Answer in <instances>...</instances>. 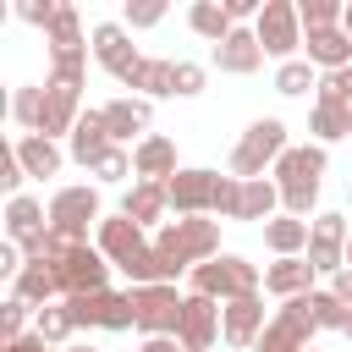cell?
<instances>
[{
    "instance_id": "1",
    "label": "cell",
    "mask_w": 352,
    "mask_h": 352,
    "mask_svg": "<svg viewBox=\"0 0 352 352\" xmlns=\"http://www.w3.org/2000/svg\"><path fill=\"white\" fill-rule=\"evenodd\" d=\"M214 253H220V226L204 220V214H192V220H170V226L154 236V258H160V275H165V280H176L182 270L192 275V270L209 264Z\"/></svg>"
},
{
    "instance_id": "2",
    "label": "cell",
    "mask_w": 352,
    "mask_h": 352,
    "mask_svg": "<svg viewBox=\"0 0 352 352\" xmlns=\"http://www.w3.org/2000/svg\"><path fill=\"white\" fill-rule=\"evenodd\" d=\"M99 253H104L116 270H126V275H132V286H170V280L160 275L154 242H148V236H143V226H138V220H126V214L99 220Z\"/></svg>"
},
{
    "instance_id": "3",
    "label": "cell",
    "mask_w": 352,
    "mask_h": 352,
    "mask_svg": "<svg viewBox=\"0 0 352 352\" xmlns=\"http://www.w3.org/2000/svg\"><path fill=\"white\" fill-rule=\"evenodd\" d=\"M319 176H324V143H302V148H286L275 160V187H280V204L286 214H308L314 198H319Z\"/></svg>"
},
{
    "instance_id": "4",
    "label": "cell",
    "mask_w": 352,
    "mask_h": 352,
    "mask_svg": "<svg viewBox=\"0 0 352 352\" xmlns=\"http://www.w3.org/2000/svg\"><path fill=\"white\" fill-rule=\"evenodd\" d=\"M38 258H44V264H55V275H60V297H88V292H110V286H104V275H110V258H104L99 248H88V242L66 248L60 236H50Z\"/></svg>"
},
{
    "instance_id": "5",
    "label": "cell",
    "mask_w": 352,
    "mask_h": 352,
    "mask_svg": "<svg viewBox=\"0 0 352 352\" xmlns=\"http://www.w3.org/2000/svg\"><path fill=\"white\" fill-rule=\"evenodd\" d=\"M192 292L198 297H214V302H236V297H253L258 292V264H248V258H236V253H214L209 264H198L192 275Z\"/></svg>"
},
{
    "instance_id": "6",
    "label": "cell",
    "mask_w": 352,
    "mask_h": 352,
    "mask_svg": "<svg viewBox=\"0 0 352 352\" xmlns=\"http://www.w3.org/2000/svg\"><path fill=\"white\" fill-rule=\"evenodd\" d=\"M286 148H292V143H286V121L264 116V121H253V126L242 132V143L231 148V176H236V182H258L264 165H275Z\"/></svg>"
},
{
    "instance_id": "7",
    "label": "cell",
    "mask_w": 352,
    "mask_h": 352,
    "mask_svg": "<svg viewBox=\"0 0 352 352\" xmlns=\"http://www.w3.org/2000/svg\"><path fill=\"white\" fill-rule=\"evenodd\" d=\"M280 204V187L275 182H236V176H220V192H214V214L226 220H275L270 209Z\"/></svg>"
},
{
    "instance_id": "8",
    "label": "cell",
    "mask_w": 352,
    "mask_h": 352,
    "mask_svg": "<svg viewBox=\"0 0 352 352\" xmlns=\"http://www.w3.org/2000/svg\"><path fill=\"white\" fill-rule=\"evenodd\" d=\"M99 220V192L94 187H60L50 198V236H60L66 248L88 242V226Z\"/></svg>"
},
{
    "instance_id": "9",
    "label": "cell",
    "mask_w": 352,
    "mask_h": 352,
    "mask_svg": "<svg viewBox=\"0 0 352 352\" xmlns=\"http://www.w3.org/2000/svg\"><path fill=\"white\" fill-rule=\"evenodd\" d=\"M72 324H99V330H138V308L132 292H88V297H66Z\"/></svg>"
},
{
    "instance_id": "10",
    "label": "cell",
    "mask_w": 352,
    "mask_h": 352,
    "mask_svg": "<svg viewBox=\"0 0 352 352\" xmlns=\"http://www.w3.org/2000/svg\"><path fill=\"white\" fill-rule=\"evenodd\" d=\"M132 308H138L143 336H176L187 297H176V286H132Z\"/></svg>"
},
{
    "instance_id": "11",
    "label": "cell",
    "mask_w": 352,
    "mask_h": 352,
    "mask_svg": "<svg viewBox=\"0 0 352 352\" xmlns=\"http://www.w3.org/2000/svg\"><path fill=\"white\" fill-rule=\"evenodd\" d=\"M253 33H258L264 55L292 60V50L302 44V16H297V6H292V0H264V11H258V22H253Z\"/></svg>"
},
{
    "instance_id": "12",
    "label": "cell",
    "mask_w": 352,
    "mask_h": 352,
    "mask_svg": "<svg viewBox=\"0 0 352 352\" xmlns=\"http://www.w3.org/2000/svg\"><path fill=\"white\" fill-rule=\"evenodd\" d=\"M6 242H16L28 258L44 253V242H50V214H44L38 198H28V192L6 198Z\"/></svg>"
},
{
    "instance_id": "13",
    "label": "cell",
    "mask_w": 352,
    "mask_h": 352,
    "mask_svg": "<svg viewBox=\"0 0 352 352\" xmlns=\"http://www.w3.org/2000/svg\"><path fill=\"white\" fill-rule=\"evenodd\" d=\"M214 192H220V176L204 170V165L176 170V176L165 182V198H170V209H176L182 220H192V214H214Z\"/></svg>"
},
{
    "instance_id": "14",
    "label": "cell",
    "mask_w": 352,
    "mask_h": 352,
    "mask_svg": "<svg viewBox=\"0 0 352 352\" xmlns=\"http://www.w3.org/2000/svg\"><path fill=\"white\" fill-rule=\"evenodd\" d=\"M346 220L341 214H314L308 220V264L319 275H341L346 270Z\"/></svg>"
},
{
    "instance_id": "15",
    "label": "cell",
    "mask_w": 352,
    "mask_h": 352,
    "mask_svg": "<svg viewBox=\"0 0 352 352\" xmlns=\"http://www.w3.org/2000/svg\"><path fill=\"white\" fill-rule=\"evenodd\" d=\"M319 324H314V314H308V297H292L275 319H270V330L258 336V352H308V336H314Z\"/></svg>"
},
{
    "instance_id": "16",
    "label": "cell",
    "mask_w": 352,
    "mask_h": 352,
    "mask_svg": "<svg viewBox=\"0 0 352 352\" xmlns=\"http://www.w3.org/2000/svg\"><path fill=\"white\" fill-rule=\"evenodd\" d=\"M94 60H99L116 82H126V77L143 66V55L132 50V38H126L121 22H94Z\"/></svg>"
},
{
    "instance_id": "17",
    "label": "cell",
    "mask_w": 352,
    "mask_h": 352,
    "mask_svg": "<svg viewBox=\"0 0 352 352\" xmlns=\"http://www.w3.org/2000/svg\"><path fill=\"white\" fill-rule=\"evenodd\" d=\"M220 302L214 297H198V292H187V308H182V330H176V341H182V352H209V341L220 336Z\"/></svg>"
},
{
    "instance_id": "18",
    "label": "cell",
    "mask_w": 352,
    "mask_h": 352,
    "mask_svg": "<svg viewBox=\"0 0 352 352\" xmlns=\"http://www.w3.org/2000/svg\"><path fill=\"white\" fill-rule=\"evenodd\" d=\"M264 330H270V319H264V297H258V292L226 302V314H220V336H226L231 346H258Z\"/></svg>"
},
{
    "instance_id": "19",
    "label": "cell",
    "mask_w": 352,
    "mask_h": 352,
    "mask_svg": "<svg viewBox=\"0 0 352 352\" xmlns=\"http://www.w3.org/2000/svg\"><path fill=\"white\" fill-rule=\"evenodd\" d=\"M214 66H220V72H236V77L258 72V66H264V44H258V33H253V28H231V33L214 44Z\"/></svg>"
},
{
    "instance_id": "20",
    "label": "cell",
    "mask_w": 352,
    "mask_h": 352,
    "mask_svg": "<svg viewBox=\"0 0 352 352\" xmlns=\"http://www.w3.org/2000/svg\"><path fill=\"white\" fill-rule=\"evenodd\" d=\"M110 148H116V138H110L104 116H99V110H82V121L72 126V160L94 170V165H99V160H104Z\"/></svg>"
},
{
    "instance_id": "21",
    "label": "cell",
    "mask_w": 352,
    "mask_h": 352,
    "mask_svg": "<svg viewBox=\"0 0 352 352\" xmlns=\"http://www.w3.org/2000/svg\"><path fill=\"white\" fill-rule=\"evenodd\" d=\"M132 176L165 187V182L176 176V143H170V138H143V143L132 148Z\"/></svg>"
},
{
    "instance_id": "22",
    "label": "cell",
    "mask_w": 352,
    "mask_h": 352,
    "mask_svg": "<svg viewBox=\"0 0 352 352\" xmlns=\"http://www.w3.org/2000/svg\"><path fill=\"white\" fill-rule=\"evenodd\" d=\"M314 275H319V270L308 264V253H302V258H275V264L264 270V292H275V297L292 302V297H308V292H314Z\"/></svg>"
},
{
    "instance_id": "23",
    "label": "cell",
    "mask_w": 352,
    "mask_h": 352,
    "mask_svg": "<svg viewBox=\"0 0 352 352\" xmlns=\"http://www.w3.org/2000/svg\"><path fill=\"white\" fill-rule=\"evenodd\" d=\"M82 116H77V88H60V82H44V121H38V132L44 138H72V126H77Z\"/></svg>"
},
{
    "instance_id": "24",
    "label": "cell",
    "mask_w": 352,
    "mask_h": 352,
    "mask_svg": "<svg viewBox=\"0 0 352 352\" xmlns=\"http://www.w3.org/2000/svg\"><path fill=\"white\" fill-rule=\"evenodd\" d=\"M302 44H308V60H314V66H324V72L352 66V38H346V28H319V33H302Z\"/></svg>"
},
{
    "instance_id": "25",
    "label": "cell",
    "mask_w": 352,
    "mask_h": 352,
    "mask_svg": "<svg viewBox=\"0 0 352 352\" xmlns=\"http://www.w3.org/2000/svg\"><path fill=\"white\" fill-rule=\"evenodd\" d=\"M11 297H22L28 308H50V297H60V275H55V264L28 258V270L16 275V292H11Z\"/></svg>"
},
{
    "instance_id": "26",
    "label": "cell",
    "mask_w": 352,
    "mask_h": 352,
    "mask_svg": "<svg viewBox=\"0 0 352 352\" xmlns=\"http://www.w3.org/2000/svg\"><path fill=\"white\" fill-rule=\"evenodd\" d=\"M11 148H16V160H22L28 176H55V170H60V148H55V138H44V132H22Z\"/></svg>"
},
{
    "instance_id": "27",
    "label": "cell",
    "mask_w": 352,
    "mask_h": 352,
    "mask_svg": "<svg viewBox=\"0 0 352 352\" xmlns=\"http://www.w3.org/2000/svg\"><path fill=\"white\" fill-rule=\"evenodd\" d=\"M99 116H104L110 138H116V143H126L132 132H143V126H148V99H110V104H99Z\"/></svg>"
},
{
    "instance_id": "28",
    "label": "cell",
    "mask_w": 352,
    "mask_h": 352,
    "mask_svg": "<svg viewBox=\"0 0 352 352\" xmlns=\"http://www.w3.org/2000/svg\"><path fill=\"white\" fill-rule=\"evenodd\" d=\"M165 209H170V198H165V187H160V182H132V192L121 198V214H126V220H138V226H154Z\"/></svg>"
},
{
    "instance_id": "29",
    "label": "cell",
    "mask_w": 352,
    "mask_h": 352,
    "mask_svg": "<svg viewBox=\"0 0 352 352\" xmlns=\"http://www.w3.org/2000/svg\"><path fill=\"white\" fill-rule=\"evenodd\" d=\"M264 242H270L280 258H302V253H308V220L275 214V220H264Z\"/></svg>"
},
{
    "instance_id": "30",
    "label": "cell",
    "mask_w": 352,
    "mask_h": 352,
    "mask_svg": "<svg viewBox=\"0 0 352 352\" xmlns=\"http://www.w3.org/2000/svg\"><path fill=\"white\" fill-rule=\"evenodd\" d=\"M126 88H138L143 99H170L176 94V60H148L143 55V66L126 77Z\"/></svg>"
},
{
    "instance_id": "31",
    "label": "cell",
    "mask_w": 352,
    "mask_h": 352,
    "mask_svg": "<svg viewBox=\"0 0 352 352\" xmlns=\"http://www.w3.org/2000/svg\"><path fill=\"white\" fill-rule=\"evenodd\" d=\"M308 132H314L319 143L352 138V104H330V99H319V104H314V121H308Z\"/></svg>"
},
{
    "instance_id": "32",
    "label": "cell",
    "mask_w": 352,
    "mask_h": 352,
    "mask_svg": "<svg viewBox=\"0 0 352 352\" xmlns=\"http://www.w3.org/2000/svg\"><path fill=\"white\" fill-rule=\"evenodd\" d=\"M187 22H192V33H198V38H209V44H220V38L236 28V22H231V11H226L220 0H198V6L187 11Z\"/></svg>"
},
{
    "instance_id": "33",
    "label": "cell",
    "mask_w": 352,
    "mask_h": 352,
    "mask_svg": "<svg viewBox=\"0 0 352 352\" xmlns=\"http://www.w3.org/2000/svg\"><path fill=\"white\" fill-rule=\"evenodd\" d=\"M82 66H88V44L50 50V82H60V88H82Z\"/></svg>"
},
{
    "instance_id": "34",
    "label": "cell",
    "mask_w": 352,
    "mask_h": 352,
    "mask_svg": "<svg viewBox=\"0 0 352 352\" xmlns=\"http://www.w3.org/2000/svg\"><path fill=\"white\" fill-rule=\"evenodd\" d=\"M308 314H314V324L319 330H346V319H352V308L346 302H336V292H308Z\"/></svg>"
},
{
    "instance_id": "35",
    "label": "cell",
    "mask_w": 352,
    "mask_h": 352,
    "mask_svg": "<svg viewBox=\"0 0 352 352\" xmlns=\"http://www.w3.org/2000/svg\"><path fill=\"white\" fill-rule=\"evenodd\" d=\"M341 11H346V0H302V6H297V16H302V33L341 28Z\"/></svg>"
},
{
    "instance_id": "36",
    "label": "cell",
    "mask_w": 352,
    "mask_h": 352,
    "mask_svg": "<svg viewBox=\"0 0 352 352\" xmlns=\"http://www.w3.org/2000/svg\"><path fill=\"white\" fill-rule=\"evenodd\" d=\"M319 82V72H314V60H280V72H275V94H308Z\"/></svg>"
},
{
    "instance_id": "37",
    "label": "cell",
    "mask_w": 352,
    "mask_h": 352,
    "mask_svg": "<svg viewBox=\"0 0 352 352\" xmlns=\"http://www.w3.org/2000/svg\"><path fill=\"white\" fill-rule=\"evenodd\" d=\"M11 121L28 126V132H38V121H44V88H16V99H11Z\"/></svg>"
},
{
    "instance_id": "38",
    "label": "cell",
    "mask_w": 352,
    "mask_h": 352,
    "mask_svg": "<svg viewBox=\"0 0 352 352\" xmlns=\"http://www.w3.org/2000/svg\"><path fill=\"white\" fill-rule=\"evenodd\" d=\"M72 330H77V324H72L66 302H50V308H38V330H33V336H44L50 346H60V341H66Z\"/></svg>"
},
{
    "instance_id": "39",
    "label": "cell",
    "mask_w": 352,
    "mask_h": 352,
    "mask_svg": "<svg viewBox=\"0 0 352 352\" xmlns=\"http://www.w3.org/2000/svg\"><path fill=\"white\" fill-rule=\"evenodd\" d=\"M66 44H82L77 6H60V11H55V22H50V50H66Z\"/></svg>"
},
{
    "instance_id": "40",
    "label": "cell",
    "mask_w": 352,
    "mask_h": 352,
    "mask_svg": "<svg viewBox=\"0 0 352 352\" xmlns=\"http://www.w3.org/2000/svg\"><path fill=\"white\" fill-rule=\"evenodd\" d=\"M319 99H330V104H352V66L324 72V77H319Z\"/></svg>"
},
{
    "instance_id": "41",
    "label": "cell",
    "mask_w": 352,
    "mask_h": 352,
    "mask_svg": "<svg viewBox=\"0 0 352 352\" xmlns=\"http://www.w3.org/2000/svg\"><path fill=\"white\" fill-rule=\"evenodd\" d=\"M94 176H99V182H121V176H132V154L116 143V148H110V154L94 165Z\"/></svg>"
},
{
    "instance_id": "42",
    "label": "cell",
    "mask_w": 352,
    "mask_h": 352,
    "mask_svg": "<svg viewBox=\"0 0 352 352\" xmlns=\"http://www.w3.org/2000/svg\"><path fill=\"white\" fill-rule=\"evenodd\" d=\"M55 11H60L55 0H22V6H16V16H22V22H33V28H44V33H50Z\"/></svg>"
},
{
    "instance_id": "43",
    "label": "cell",
    "mask_w": 352,
    "mask_h": 352,
    "mask_svg": "<svg viewBox=\"0 0 352 352\" xmlns=\"http://www.w3.org/2000/svg\"><path fill=\"white\" fill-rule=\"evenodd\" d=\"M22 176H28V170H22V160H16V148L6 143V148H0V187H6L11 198H16V187H22Z\"/></svg>"
},
{
    "instance_id": "44",
    "label": "cell",
    "mask_w": 352,
    "mask_h": 352,
    "mask_svg": "<svg viewBox=\"0 0 352 352\" xmlns=\"http://www.w3.org/2000/svg\"><path fill=\"white\" fill-rule=\"evenodd\" d=\"M160 16H165V6H160V0H138V6L126 0V28H154Z\"/></svg>"
},
{
    "instance_id": "45",
    "label": "cell",
    "mask_w": 352,
    "mask_h": 352,
    "mask_svg": "<svg viewBox=\"0 0 352 352\" xmlns=\"http://www.w3.org/2000/svg\"><path fill=\"white\" fill-rule=\"evenodd\" d=\"M176 94H204V66L198 60H176Z\"/></svg>"
},
{
    "instance_id": "46",
    "label": "cell",
    "mask_w": 352,
    "mask_h": 352,
    "mask_svg": "<svg viewBox=\"0 0 352 352\" xmlns=\"http://www.w3.org/2000/svg\"><path fill=\"white\" fill-rule=\"evenodd\" d=\"M22 319H28V302H22V297H11V302H6V346H11V341H22Z\"/></svg>"
},
{
    "instance_id": "47",
    "label": "cell",
    "mask_w": 352,
    "mask_h": 352,
    "mask_svg": "<svg viewBox=\"0 0 352 352\" xmlns=\"http://www.w3.org/2000/svg\"><path fill=\"white\" fill-rule=\"evenodd\" d=\"M143 352H182V341H176V336H148Z\"/></svg>"
},
{
    "instance_id": "48",
    "label": "cell",
    "mask_w": 352,
    "mask_h": 352,
    "mask_svg": "<svg viewBox=\"0 0 352 352\" xmlns=\"http://www.w3.org/2000/svg\"><path fill=\"white\" fill-rule=\"evenodd\" d=\"M341 28H346V38H352V0H346V11H341Z\"/></svg>"
},
{
    "instance_id": "49",
    "label": "cell",
    "mask_w": 352,
    "mask_h": 352,
    "mask_svg": "<svg viewBox=\"0 0 352 352\" xmlns=\"http://www.w3.org/2000/svg\"><path fill=\"white\" fill-rule=\"evenodd\" d=\"M346 270H352V236H346Z\"/></svg>"
},
{
    "instance_id": "50",
    "label": "cell",
    "mask_w": 352,
    "mask_h": 352,
    "mask_svg": "<svg viewBox=\"0 0 352 352\" xmlns=\"http://www.w3.org/2000/svg\"><path fill=\"white\" fill-rule=\"evenodd\" d=\"M66 352H94V346H66Z\"/></svg>"
},
{
    "instance_id": "51",
    "label": "cell",
    "mask_w": 352,
    "mask_h": 352,
    "mask_svg": "<svg viewBox=\"0 0 352 352\" xmlns=\"http://www.w3.org/2000/svg\"><path fill=\"white\" fill-rule=\"evenodd\" d=\"M346 336H352V319H346Z\"/></svg>"
},
{
    "instance_id": "52",
    "label": "cell",
    "mask_w": 352,
    "mask_h": 352,
    "mask_svg": "<svg viewBox=\"0 0 352 352\" xmlns=\"http://www.w3.org/2000/svg\"><path fill=\"white\" fill-rule=\"evenodd\" d=\"M308 352H319V346H308Z\"/></svg>"
},
{
    "instance_id": "53",
    "label": "cell",
    "mask_w": 352,
    "mask_h": 352,
    "mask_svg": "<svg viewBox=\"0 0 352 352\" xmlns=\"http://www.w3.org/2000/svg\"><path fill=\"white\" fill-rule=\"evenodd\" d=\"M346 192H352V187H346Z\"/></svg>"
}]
</instances>
